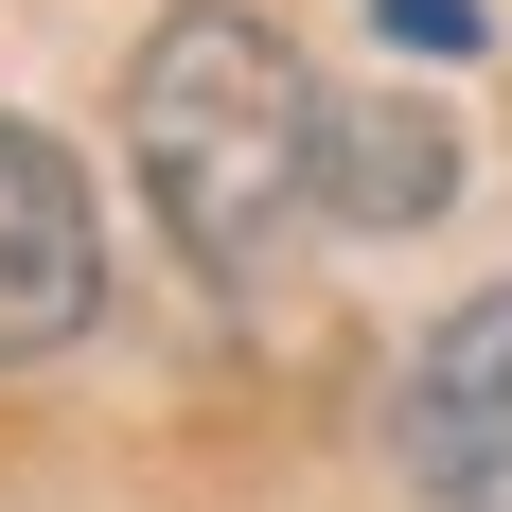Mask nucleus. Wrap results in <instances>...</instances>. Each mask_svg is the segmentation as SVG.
Masks as SVG:
<instances>
[{
    "instance_id": "obj_3",
    "label": "nucleus",
    "mask_w": 512,
    "mask_h": 512,
    "mask_svg": "<svg viewBox=\"0 0 512 512\" xmlns=\"http://www.w3.org/2000/svg\"><path fill=\"white\" fill-rule=\"evenodd\" d=\"M407 477H424V512H512V283L424 336V371H407Z\"/></svg>"
},
{
    "instance_id": "obj_1",
    "label": "nucleus",
    "mask_w": 512,
    "mask_h": 512,
    "mask_svg": "<svg viewBox=\"0 0 512 512\" xmlns=\"http://www.w3.org/2000/svg\"><path fill=\"white\" fill-rule=\"evenodd\" d=\"M318 71L265 18H230V0H195V18H159L142 71H124V142H142V195L159 230H177V265L195 283H248L283 230L318 212Z\"/></svg>"
},
{
    "instance_id": "obj_2",
    "label": "nucleus",
    "mask_w": 512,
    "mask_h": 512,
    "mask_svg": "<svg viewBox=\"0 0 512 512\" xmlns=\"http://www.w3.org/2000/svg\"><path fill=\"white\" fill-rule=\"evenodd\" d=\"M89 318H106V212H89V177L0 106V371L71 354Z\"/></svg>"
},
{
    "instance_id": "obj_5",
    "label": "nucleus",
    "mask_w": 512,
    "mask_h": 512,
    "mask_svg": "<svg viewBox=\"0 0 512 512\" xmlns=\"http://www.w3.org/2000/svg\"><path fill=\"white\" fill-rule=\"evenodd\" d=\"M371 18H389V36H407V53H477V36H495L477 0H371Z\"/></svg>"
},
{
    "instance_id": "obj_4",
    "label": "nucleus",
    "mask_w": 512,
    "mask_h": 512,
    "mask_svg": "<svg viewBox=\"0 0 512 512\" xmlns=\"http://www.w3.org/2000/svg\"><path fill=\"white\" fill-rule=\"evenodd\" d=\"M318 212H354V230L442 212V142H424V106H336V124H318Z\"/></svg>"
}]
</instances>
